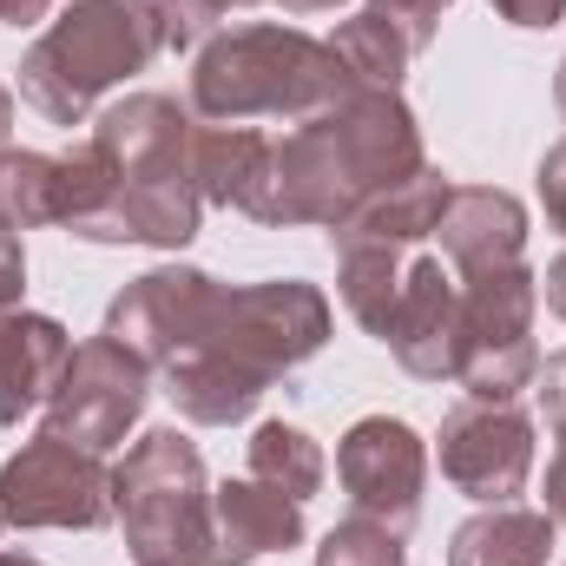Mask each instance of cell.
Segmentation results:
<instances>
[{"label":"cell","instance_id":"cell-14","mask_svg":"<svg viewBox=\"0 0 566 566\" xmlns=\"http://www.w3.org/2000/svg\"><path fill=\"white\" fill-rule=\"evenodd\" d=\"M382 343H389V356H396L416 382H454V349H461V277H454L441 258H409Z\"/></svg>","mask_w":566,"mask_h":566},{"label":"cell","instance_id":"cell-13","mask_svg":"<svg viewBox=\"0 0 566 566\" xmlns=\"http://www.w3.org/2000/svg\"><path fill=\"white\" fill-rule=\"evenodd\" d=\"M336 474L356 514L409 534L422 521V488H428V441L402 416H363L336 441Z\"/></svg>","mask_w":566,"mask_h":566},{"label":"cell","instance_id":"cell-35","mask_svg":"<svg viewBox=\"0 0 566 566\" xmlns=\"http://www.w3.org/2000/svg\"><path fill=\"white\" fill-rule=\"evenodd\" d=\"M0 566H46V560H33V554H0Z\"/></svg>","mask_w":566,"mask_h":566},{"label":"cell","instance_id":"cell-27","mask_svg":"<svg viewBox=\"0 0 566 566\" xmlns=\"http://www.w3.org/2000/svg\"><path fill=\"white\" fill-rule=\"evenodd\" d=\"M541 211H547V224L566 238V139L560 145H547V158H541Z\"/></svg>","mask_w":566,"mask_h":566},{"label":"cell","instance_id":"cell-32","mask_svg":"<svg viewBox=\"0 0 566 566\" xmlns=\"http://www.w3.org/2000/svg\"><path fill=\"white\" fill-rule=\"evenodd\" d=\"M7 151H13V93L0 86V165H7Z\"/></svg>","mask_w":566,"mask_h":566},{"label":"cell","instance_id":"cell-15","mask_svg":"<svg viewBox=\"0 0 566 566\" xmlns=\"http://www.w3.org/2000/svg\"><path fill=\"white\" fill-rule=\"evenodd\" d=\"M448 7H454V0H369L363 13H349V20L336 27L329 46L343 53V66H349L356 80L402 93V73L428 53V40H434V27H441Z\"/></svg>","mask_w":566,"mask_h":566},{"label":"cell","instance_id":"cell-26","mask_svg":"<svg viewBox=\"0 0 566 566\" xmlns=\"http://www.w3.org/2000/svg\"><path fill=\"white\" fill-rule=\"evenodd\" d=\"M145 7L158 13V33H165L171 53L205 46V40L218 33V13H224V0H145Z\"/></svg>","mask_w":566,"mask_h":566},{"label":"cell","instance_id":"cell-8","mask_svg":"<svg viewBox=\"0 0 566 566\" xmlns=\"http://www.w3.org/2000/svg\"><path fill=\"white\" fill-rule=\"evenodd\" d=\"M0 514L7 527H66V534H93L113 514V468L106 454L40 428L33 441H20L7 461H0Z\"/></svg>","mask_w":566,"mask_h":566},{"label":"cell","instance_id":"cell-25","mask_svg":"<svg viewBox=\"0 0 566 566\" xmlns=\"http://www.w3.org/2000/svg\"><path fill=\"white\" fill-rule=\"evenodd\" d=\"M534 396H541V416H547V428H554V461H547V514H554V527H566V349L541 363Z\"/></svg>","mask_w":566,"mask_h":566},{"label":"cell","instance_id":"cell-37","mask_svg":"<svg viewBox=\"0 0 566 566\" xmlns=\"http://www.w3.org/2000/svg\"><path fill=\"white\" fill-rule=\"evenodd\" d=\"M0 534H7V514H0Z\"/></svg>","mask_w":566,"mask_h":566},{"label":"cell","instance_id":"cell-33","mask_svg":"<svg viewBox=\"0 0 566 566\" xmlns=\"http://www.w3.org/2000/svg\"><path fill=\"white\" fill-rule=\"evenodd\" d=\"M283 13H329V7H343V0H277Z\"/></svg>","mask_w":566,"mask_h":566},{"label":"cell","instance_id":"cell-6","mask_svg":"<svg viewBox=\"0 0 566 566\" xmlns=\"http://www.w3.org/2000/svg\"><path fill=\"white\" fill-rule=\"evenodd\" d=\"M133 566H211V474L185 428H145L113 468Z\"/></svg>","mask_w":566,"mask_h":566},{"label":"cell","instance_id":"cell-28","mask_svg":"<svg viewBox=\"0 0 566 566\" xmlns=\"http://www.w3.org/2000/svg\"><path fill=\"white\" fill-rule=\"evenodd\" d=\"M20 290H27V251H20V231L0 224V316L20 310Z\"/></svg>","mask_w":566,"mask_h":566},{"label":"cell","instance_id":"cell-1","mask_svg":"<svg viewBox=\"0 0 566 566\" xmlns=\"http://www.w3.org/2000/svg\"><path fill=\"white\" fill-rule=\"evenodd\" d=\"M422 165L428 151L409 99L389 93V86H349L336 106L310 113L283 139L271 133V185H264L258 224L343 231L369 198L396 191Z\"/></svg>","mask_w":566,"mask_h":566},{"label":"cell","instance_id":"cell-21","mask_svg":"<svg viewBox=\"0 0 566 566\" xmlns=\"http://www.w3.org/2000/svg\"><path fill=\"white\" fill-rule=\"evenodd\" d=\"M448 191H454V185H448L434 165H422V171H416V178H402L396 191L369 198L343 231H329V244H336V251H343V244H396V251H409V244L434 238Z\"/></svg>","mask_w":566,"mask_h":566},{"label":"cell","instance_id":"cell-30","mask_svg":"<svg viewBox=\"0 0 566 566\" xmlns=\"http://www.w3.org/2000/svg\"><path fill=\"white\" fill-rule=\"evenodd\" d=\"M46 13H53V0H0V27H33Z\"/></svg>","mask_w":566,"mask_h":566},{"label":"cell","instance_id":"cell-5","mask_svg":"<svg viewBox=\"0 0 566 566\" xmlns=\"http://www.w3.org/2000/svg\"><path fill=\"white\" fill-rule=\"evenodd\" d=\"M165 53L145 0H73L20 60V99L46 126H86V113Z\"/></svg>","mask_w":566,"mask_h":566},{"label":"cell","instance_id":"cell-34","mask_svg":"<svg viewBox=\"0 0 566 566\" xmlns=\"http://www.w3.org/2000/svg\"><path fill=\"white\" fill-rule=\"evenodd\" d=\"M554 99H560V119H566V60H560V73H554Z\"/></svg>","mask_w":566,"mask_h":566},{"label":"cell","instance_id":"cell-12","mask_svg":"<svg viewBox=\"0 0 566 566\" xmlns=\"http://www.w3.org/2000/svg\"><path fill=\"white\" fill-rule=\"evenodd\" d=\"M218 296H224V283L211 277V271H198V264H158V271L133 277L106 303V336L126 343L133 356H145L151 369H165V363H178L205 336Z\"/></svg>","mask_w":566,"mask_h":566},{"label":"cell","instance_id":"cell-17","mask_svg":"<svg viewBox=\"0 0 566 566\" xmlns=\"http://www.w3.org/2000/svg\"><path fill=\"white\" fill-rule=\"evenodd\" d=\"M290 547H303V501L251 474L211 488V566H258Z\"/></svg>","mask_w":566,"mask_h":566},{"label":"cell","instance_id":"cell-22","mask_svg":"<svg viewBox=\"0 0 566 566\" xmlns=\"http://www.w3.org/2000/svg\"><path fill=\"white\" fill-rule=\"evenodd\" d=\"M409 258L396 244H343L336 251V290H343V310L382 343L389 329V310H396V290H402Z\"/></svg>","mask_w":566,"mask_h":566},{"label":"cell","instance_id":"cell-9","mask_svg":"<svg viewBox=\"0 0 566 566\" xmlns=\"http://www.w3.org/2000/svg\"><path fill=\"white\" fill-rule=\"evenodd\" d=\"M145 402H151V363L99 329V336L73 343L66 376L46 396V428L80 441V448H93V454H113L139 428Z\"/></svg>","mask_w":566,"mask_h":566},{"label":"cell","instance_id":"cell-16","mask_svg":"<svg viewBox=\"0 0 566 566\" xmlns=\"http://www.w3.org/2000/svg\"><path fill=\"white\" fill-rule=\"evenodd\" d=\"M434 238H441V258H448L454 277L521 264L527 258V205L501 185H454L448 205H441Z\"/></svg>","mask_w":566,"mask_h":566},{"label":"cell","instance_id":"cell-24","mask_svg":"<svg viewBox=\"0 0 566 566\" xmlns=\"http://www.w3.org/2000/svg\"><path fill=\"white\" fill-rule=\"evenodd\" d=\"M316 566H409V547H402L396 527H382L369 514H349V521H336L323 534Z\"/></svg>","mask_w":566,"mask_h":566},{"label":"cell","instance_id":"cell-36","mask_svg":"<svg viewBox=\"0 0 566 566\" xmlns=\"http://www.w3.org/2000/svg\"><path fill=\"white\" fill-rule=\"evenodd\" d=\"M224 7H258V0H224Z\"/></svg>","mask_w":566,"mask_h":566},{"label":"cell","instance_id":"cell-11","mask_svg":"<svg viewBox=\"0 0 566 566\" xmlns=\"http://www.w3.org/2000/svg\"><path fill=\"white\" fill-rule=\"evenodd\" d=\"M113 198V171L99 158V145H73V151H7L0 165V224L7 231H40V224H60V231H86Z\"/></svg>","mask_w":566,"mask_h":566},{"label":"cell","instance_id":"cell-10","mask_svg":"<svg viewBox=\"0 0 566 566\" xmlns=\"http://www.w3.org/2000/svg\"><path fill=\"white\" fill-rule=\"evenodd\" d=\"M441 481L454 494H468L474 507H501L521 501L534 481V416H521L514 402H461L441 416Z\"/></svg>","mask_w":566,"mask_h":566},{"label":"cell","instance_id":"cell-31","mask_svg":"<svg viewBox=\"0 0 566 566\" xmlns=\"http://www.w3.org/2000/svg\"><path fill=\"white\" fill-rule=\"evenodd\" d=\"M541 290H547V310H554V316L566 323V251L554 258V264H547V277H541Z\"/></svg>","mask_w":566,"mask_h":566},{"label":"cell","instance_id":"cell-3","mask_svg":"<svg viewBox=\"0 0 566 566\" xmlns=\"http://www.w3.org/2000/svg\"><path fill=\"white\" fill-rule=\"evenodd\" d=\"M93 145L113 171L106 211L80 231L86 244L185 251L205 218L198 191V113L171 93H126L93 119Z\"/></svg>","mask_w":566,"mask_h":566},{"label":"cell","instance_id":"cell-29","mask_svg":"<svg viewBox=\"0 0 566 566\" xmlns=\"http://www.w3.org/2000/svg\"><path fill=\"white\" fill-rule=\"evenodd\" d=\"M507 27H527V33H541V27H560L566 20V0H488Z\"/></svg>","mask_w":566,"mask_h":566},{"label":"cell","instance_id":"cell-2","mask_svg":"<svg viewBox=\"0 0 566 566\" xmlns=\"http://www.w3.org/2000/svg\"><path fill=\"white\" fill-rule=\"evenodd\" d=\"M329 343V296L303 277L271 283H224L205 336L165 363V396L185 422L198 428H231L244 422L271 382L303 369Z\"/></svg>","mask_w":566,"mask_h":566},{"label":"cell","instance_id":"cell-4","mask_svg":"<svg viewBox=\"0 0 566 566\" xmlns=\"http://www.w3.org/2000/svg\"><path fill=\"white\" fill-rule=\"evenodd\" d=\"M349 86H363L343 53L303 27H277V20H258V27H231V33H211L191 60V113L205 126H251V119H283V126H303L310 113L336 106Z\"/></svg>","mask_w":566,"mask_h":566},{"label":"cell","instance_id":"cell-23","mask_svg":"<svg viewBox=\"0 0 566 566\" xmlns=\"http://www.w3.org/2000/svg\"><path fill=\"white\" fill-rule=\"evenodd\" d=\"M244 461H251V481L277 488V494L303 501V507L323 488V448H316V434H303L296 422H258V434L244 441Z\"/></svg>","mask_w":566,"mask_h":566},{"label":"cell","instance_id":"cell-7","mask_svg":"<svg viewBox=\"0 0 566 566\" xmlns=\"http://www.w3.org/2000/svg\"><path fill=\"white\" fill-rule=\"evenodd\" d=\"M534 310H541V277L527 271V258L461 277L454 382L468 389V402H514L521 389H534V376H541Z\"/></svg>","mask_w":566,"mask_h":566},{"label":"cell","instance_id":"cell-19","mask_svg":"<svg viewBox=\"0 0 566 566\" xmlns=\"http://www.w3.org/2000/svg\"><path fill=\"white\" fill-rule=\"evenodd\" d=\"M554 514L547 507H521V501H501V507H481L454 527L448 541V566H547L554 560Z\"/></svg>","mask_w":566,"mask_h":566},{"label":"cell","instance_id":"cell-20","mask_svg":"<svg viewBox=\"0 0 566 566\" xmlns=\"http://www.w3.org/2000/svg\"><path fill=\"white\" fill-rule=\"evenodd\" d=\"M271 185V133L264 126H198V191L205 205L258 218Z\"/></svg>","mask_w":566,"mask_h":566},{"label":"cell","instance_id":"cell-18","mask_svg":"<svg viewBox=\"0 0 566 566\" xmlns=\"http://www.w3.org/2000/svg\"><path fill=\"white\" fill-rule=\"evenodd\" d=\"M66 356H73L66 323H53L40 310L0 316V428H20V416L46 409V396L66 376Z\"/></svg>","mask_w":566,"mask_h":566}]
</instances>
